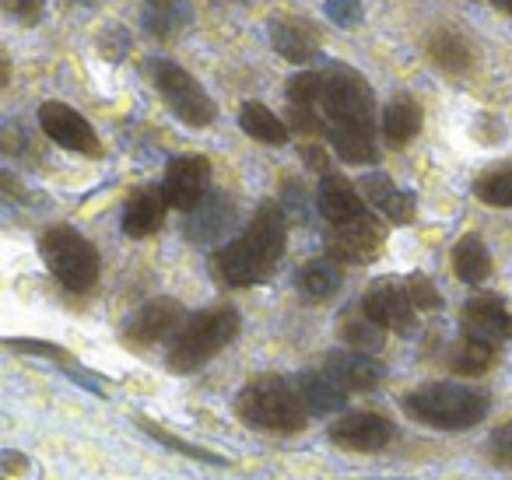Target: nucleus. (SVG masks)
Instances as JSON below:
<instances>
[{
    "instance_id": "1",
    "label": "nucleus",
    "mask_w": 512,
    "mask_h": 480,
    "mask_svg": "<svg viewBox=\"0 0 512 480\" xmlns=\"http://www.w3.org/2000/svg\"><path fill=\"white\" fill-rule=\"evenodd\" d=\"M285 239V207L274 204V200H264L256 207L246 232L214 256V274L228 288H253V284L267 281L274 274L278 260L285 256Z\"/></svg>"
},
{
    "instance_id": "2",
    "label": "nucleus",
    "mask_w": 512,
    "mask_h": 480,
    "mask_svg": "<svg viewBox=\"0 0 512 480\" xmlns=\"http://www.w3.org/2000/svg\"><path fill=\"white\" fill-rule=\"evenodd\" d=\"M235 410L249 428L271 431V435H295L306 428L309 417L295 386L281 375H260V379L246 382L235 400Z\"/></svg>"
},
{
    "instance_id": "3",
    "label": "nucleus",
    "mask_w": 512,
    "mask_h": 480,
    "mask_svg": "<svg viewBox=\"0 0 512 480\" xmlns=\"http://www.w3.org/2000/svg\"><path fill=\"white\" fill-rule=\"evenodd\" d=\"M491 400L481 389L460 386V382H428L404 396V410L421 424L446 431H463L484 421Z\"/></svg>"
},
{
    "instance_id": "4",
    "label": "nucleus",
    "mask_w": 512,
    "mask_h": 480,
    "mask_svg": "<svg viewBox=\"0 0 512 480\" xmlns=\"http://www.w3.org/2000/svg\"><path fill=\"white\" fill-rule=\"evenodd\" d=\"M235 333H239V312L232 305H214V309L197 312L172 340L169 368L179 375L197 372L200 365H207L214 354L232 344Z\"/></svg>"
},
{
    "instance_id": "5",
    "label": "nucleus",
    "mask_w": 512,
    "mask_h": 480,
    "mask_svg": "<svg viewBox=\"0 0 512 480\" xmlns=\"http://www.w3.org/2000/svg\"><path fill=\"white\" fill-rule=\"evenodd\" d=\"M39 253L46 260V270L64 284L67 291H88L99 281V249L71 225H53L39 239Z\"/></svg>"
},
{
    "instance_id": "6",
    "label": "nucleus",
    "mask_w": 512,
    "mask_h": 480,
    "mask_svg": "<svg viewBox=\"0 0 512 480\" xmlns=\"http://www.w3.org/2000/svg\"><path fill=\"white\" fill-rule=\"evenodd\" d=\"M327 88H323V109L330 116V127H362L372 130L376 116V95L369 81L348 64H330L323 71Z\"/></svg>"
},
{
    "instance_id": "7",
    "label": "nucleus",
    "mask_w": 512,
    "mask_h": 480,
    "mask_svg": "<svg viewBox=\"0 0 512 480\" xmlns=\"http://www.w3.org/2000/svg\"><path fill=\"white\" fill-rule=\"evenodd\" d=\"M151 78H155V88L162 95V102L186 123V127H207L214 123L218 109H214L211 95L204 92L197 78L190 71H183L172 60H151Z\"/></svg>"
},
{
    "instance_id": "8",
    "label": "nucleus",
    "mask_w": 512,
    "mask_h": 480,
    "mask_svg": "<svg viewBox=\"0 0 512 480\" xmlns=\"http://www.w3.org/2000/svg\"><path fill=\"white\" fill-rule=\"evenodd\" d=\"M39 127H43V134L50 137L53 144L74 151V155H88V158L102 155L99 134L92 130V123H88L78 109L67 106V102H43V106H39Z\"/></svg>"
},
{
    "instance_id": "9",
    "label": "nucleus",
    "mask_w": 512,
    "mask_h": 480,
    "mask_svg": "<svg viewBox=\"0 0 512 480\" xmlns=\"http://www.w3.org/2000/svg\"><path fill=\"white\" fill-rule=\"evenodd\" d=\"M207 186H211V162L204 155H179L165 169L162 197L176 211H193L207 197Z\"/></svg>"
},
{
    "instance_id": "10",
    "label": "nucleus",
    "mask_w": 512,
    "mask_h": 480,
    "mask_svg": "<svg viewBox=\"0 0 512 480\" xmlns=\"http://www.w3.org/2000/svg\"><path fill=\"white\" fill-rule=\"evenodd\" d=\"M460 330L467 340L498 347L505 337H512V316L505 312V302L498 295H491V291H477V295L467 298V305H463Z\"/></svg>"
},
{
    "instance_id": "11",
    "label": "nucleus",
    "mask_w": 512,
    "mask_h": 480,
    "mask_svg": "<svg viewBox=\"0 0 512 480\" xmlns=\"http://www.w3.org/2000/svg\"><path fill=\"white\" fill-rule=\"evenodd\" d=\"M362 316L372 319L376 326H383V330L407 333L414 323V302L407 295V284H397L393 277L376 281L362 298Z\"/></svg>"
},
{
    "instance_id": "12",
    "label": "nucleus",
    "mask_w": 512,
    "mask_h": 480,
    "mask_svg": "<svg viewBox=\"0 0 512 480\" xmlns=\"http://www.w3.org/2000/svg\"><path fill=\"white\" fill-rule=\"evenodd\" d=\"M183 305L176 298H151L148 305L134 312L123 326V340L134 347H148V344H158V340L172 337V333L183 326Z\"/></svg>"
},
{
    "instance_id": "13",
    "label": "nucleus",
    "mask_w": 512,
    "mask_h": 480,
    "mask_svg": "<svg viewBox=\"0 0 512 480\" xmlns=\"http://www.w3.org/2000/svg\"><path fill=\"white\" fill-rule=\"evenodd\" d=\"M379 246H383V228L372 214L351 221V225H337L327 235L330 260L337 263H372L379 256Z\"/></svg>"
},
{
    "instance_id": "14",
    "label": "nucleus",
    "mask_w": 512,
    "mask_h": 480,
    "mask_svg": "<svg viewBox=\"0 0 512 480\" xmlns=\"http://www.w3.org/2000/svg\"><path fill=\"white\" fill-rule=\"evenodd\" d=\"M323 375L344 389V393H369L386 379V368L372 354L362 351H330L323 358Z\"/></svg>"
},
{
    "instance_id": "15",
    "label": "nucleus",
    "mask_w": 512,
    "mask_h": 480,
    "mask_svg": "<svg viewBox=\"0 0 512 480\" xmlns=\"http://www.w3.org/2000/svg\"><path fill=\"white\" fill-rule=\"evenodd\" d=\"M330 438L351 452H379L390 445L393 421L383 414H372V410H358V414H344L341 421H334Z\"/></svg>"
},
{
    "instance_id": "16",
    "label": "nucleus",
    "mask_w": 512,
    "mask_h": 480,
    "mask_svg": "<svg viewBox=\"0 0 512 480\" xmlns=\"http://www.w3.org/2000/svg\"><path fill=\"white\" fill-rule=\"evenodd\" d=\"M267 36H271V46L278 57L292 60V64H309V60L320 53V39H316L313 29L299 22L292 15H274L267 22Z\"/></svg>"
},
{
    "instance_id": "17",
    "label": "nucleus",
    "mask_w": 512,
    "mask_h": 480,
    "mask_svg": "<svg viewBox=\"0 0 512 480\" xmlns=\"http://www.w3.org/2000/svg\"><path fill=\"white\" fill-rule=\"evenodd\" d=\"M316 204H320V214L330 221V225H351V221L365 218V204L355 193V186L344 176L330 172V176L320 179V193H316Z\"/></svg>"
},
{
    "instance_id": "18",
    "label": "nucleus",
    "mask_w": 512,
    "mask_h": 480,
    "mask_svg": "<svg viewBox=\"0 0 512 480\" xmlns=\"http://www.w3.org/2000/svg\"><path fill=\"white\" fill-rule=\"evenodd\" d=\"M232 221H235L232 197H225V193H207L190 211V218H186V235H190L193 242H214L232 228Z\"/></svg>"
},
{
    "instance_id": "19",
    "label": "nucleus",
    "mask_w": 512,
    "mask_h": 480,
    "mask_svg": "<svg viewBox=\"0 0 512 480\" xmlns=\"http://www.w3.org/2000/svg\"><path fill=\"white\" fill-rule=\"evenodd\" d=\"M362 197L369 200L379 214H386L393 225H407V221H414V193L393 186V179L383 176V172L362 176Z\"/></svg>"
},
{
    "instance_id": "20",
    "label": "nucleus",
    "mask_w": 512,
    "mask_h": 480,
    "mask_svg": "<svg viewBox=\"0 0 512 480\" xmlns=\"http://www.w3.org/2000/svg\"><path fill=\"white\" fill-rule=\"evenodd\" d=\"M421 106H418V99L414 95H407V92H400V95H393L390 102H386V109H383V134H386V141L393 144V148H404V144H411L414 137H418V130H421Z\"/></svg>"
},
{
    "instance_id": "21",
    "label": "nucleus",
    "mask_w": 512,
    "mask_h": 480,
    "mask_svg": "<svg viewBox=\"0 0 512 480\" xmlns=\"http://www.w3.org/2000/svg\"><path fill=\"white\" fill-rule=\"evenodd\" d=\"M162 218H165L162 190H137L127 200V207H123V232L130 239H144V235H155L162 228Z\"/></svg>"
},
{
    "instance_id": "22",
    "label": "nucleus",
    "mask_w": 512,
    "mask_h": 480,
    "mask_svg": "<svg viewBox=\"0 0 512 480\" xmlns=\"http://www.w3.org/2000/svg\"><path fill=\"white\" fill-rule=\"evenodd\" d=\"M292 386H295V393H299L302 407H306L309 414H316V417H327V414H334V410H341L344 396H348L341 386H337V382H330L323 372H299L292 379Z\"/></svg>"
},
{
    "instance_id": "23",
    "label": "nucleus",
    "mask_w": 512,
    "mask_h": 480,
    "mask_svg": "<svg viewBox=\"0 0 512 480\" xmlns=\"http://www.w3.org/2000/svg\"><path fill=\"white\" fill-rule=\"evenodd\" d=\"M428 57L449 74H467L474 67V46L463 32L456 29H439L428 39Z\"/></svg>"
},
{
    "instance_id": "24",
    "label": "nucleus",
    "mask_w": 512,
    "mask_h": 480,
    "mask_svg": "<svg viewBox=\"0 0 512 480\" xmlns=\"http://www.w3.org/2000/svg\"><path fill=\"white\" fill-rule=\"evenodd\" d=\"M239 127L246 137H253L260 144H271V148H281L288 141V123L281 116H274L264 102H242Z\"/></svg>"
},
{
    "instance_id": "25",
    "label": "nucleus",
    "mask_w": 512,
    "mask_h": 480,
    "mask_svg": "<svg viewBox=\"0 0 512 480\" xmlns=\"http://www.w3.org/2000/svg\"><path fill=\"white\" fill-rule=\"evenodd\" d=\"M341 284H344V274L334 260H309V263H302L299 274H295V288H299L309 302H323V298L337 295Z\"/></svg>"
},
{
    "instance_id": "26",
    "label": "nucleus",
    "mask_w": 512,
    "mask_h": 480,
    "mask_svg": "<svg viewBox=\"0 0 512 480\" xmlns=\"http://www.w3.org/2000/svg\"><path fill=\"white\" fill-rule=\"evenodd\" d=\"M453 270H456V277H460L463 284H484L488 281V274H491V253H488V246H484V239L481 235H463L460 242H456V249H453Z\"/></svg>"
},
{
    "instance_id": "27",
    "label": "nucleus",
    "mask_w": 512,
    "mask_h": 480,
    "mask_svg": "<svg viewBox=\"0 0 512 480\" xmlns=\"http://www.w3.org/2000/svg\"><path fill=\"white\" fill-rule=\"evenodd\" d=\"M330 144H334L337 158H344L348 165L376 162V137H372V130H362V127H330Z\"/></svg>"
},
{
    "instance_id": "28",
    "label": "nucleus",
    "mask_w": 512,
    "mask_h": 480,
    "mask_svg": "<svg viewBox=\"0 0 512 480\" xmlns=\"http://www.w3.org/2000/svg\"><path fill=\"white\" fill-rule=\"evenodd\" d=\"M474 197L488 207H512V162L481 172L474 179Z\"/></svg>"
},
{
    "instance_id": "29",
    "label": "nucleus",
    "mask_w": 512,
    "mask_h": 480,
    "mask_svg": "<svg viewBox=\"0 0 512 480\" xmlns=\"http://www.w3.org/2000/svg\"><path fill=\"white\" fill-rule=\"evenodd\" d=\"M491 361H495V347L477 344V340H467V337H463L460 344L453 347V354H449V368H453L456 375H467V379L484 375L491 368Z\"/></svg>"
},
{
    "instance_id": "30",
    "label": "nucleus",
    "mask_w": 512,
    "mask_h": 480,
    "mask_svg": "<svg viewBox=\"0 0 512 480\" xmlns=\"http://www.w3.org/2000/svg\"><path fill=\"white\" fill-rule=\"evenodd\" d=\"M141 15H144L148 36L169 39L179 22V15H183V8H179V0H141Z\"/></svg>"
},
{
    "instance_id": "31",
    "label": "nucleus",
    "mask_w": 512,
    "mask_h": 480,
    "mask_svg": "<svg viewBox=\"0 0 512 480\" xmlns=\"http://www.w3.org/2000/svg\"><path fill=\"white\" fill-rule=\"evenodd\" d=\"M344 344H351V351H362V354H372L383 347V326H376L372 319L365 316H351L341 330Z\"/></svg>"
},
{
    "instance_id": "32",
    "label": "nucleus",
    "mask_w": 512,
    "mask_h": 480,
    "mask_svg": "<svg viewBox=\"0 0 512 480\" xmlns=\"http://www.w3.org/2000/svg\"><path fill=\"white\" fill-rule=\"evenodd\" d=\"M137 424H141V428L148 431V435L155 438L158 445H165V449H172V452H183L186 459H200V463H214V466H221V463H225V459H221V456H214V452H207V449H200V445L183 442V438H176V435H169V431H162L155 421H148V417H137Z\"/></svg>"
},
{
    "instance_id": "33",
    "label": "nucleus",
    "mask_w": 512,
    "mask_h": 480,
    "mask_svg": "<svg viewBox=\"0 0 512 480\" xmlns=\"http://www.w3.org/2000/svg\"><path fill=\"white\" fill-rule=\"evenodd\" d=\"M323 88H327V78L316 71H302L288 81V102L299 109H313L316 102H323Z\"/></svg>"
},
{
    "instance_id": "34",
    "label": "nucleus",
    "mask_w": 512,
    "mask_h": 480,
    "mask_svg": "<svg viewBox=\"0 0 512 480\" xmlns=\"http://www.w3.org/2000/svg\"><path fill=\"white\" fill-rule=\"evenodd\" d=\"M407 295H411L414 309H421V312H435L442 305L439 288H435L432 277H425V274H411V277H407Z\"/></svg>"
},
{
    "instance_id": "35",
    "label": "nucleus",
    "mask_w": 512,
    "mask_h": 480,
    "mask_svg": "<svg viewBox=\"0 0 512 480\" xmlns=\"http://www.w3.org/2000/svg\"><path fill=\"white\" fill-rule=\"evenodd\" d=\"M323 11L341 29H355L362 22V0H323Z\"/></svg>"
},
{
    "instance_id": "36",
    "label": "nucleus",
    "mask_w": 512,
    "mask_h": 480,
    "mask_svg": "<svg viewBox=\"0 0 512 480\" xmlns=\"http://www.w3.org/2000/svg\"><path fill=\"white\" fill-rule=\"evenodd\" d=\"M488 456H491V463L512 470V421L495 428V435L488 438Z\"/></svg>"
},
{
    "instance_id": "37",
    "label": "nucleus",
    "mask_w": 512,
    "mask_h": 480,
    "mask_svg": "<svg viewBox=\"0 0 512 480\" xmlns=\"http://www.w3.org/2000/svg\"><path fill=\"white\" fill-rule=\"evenodd\" d=\"M15 351H29V354H43V358H53V361H71V354L57 344H46V340H8Z\"/></svg>"
},
{
    "instance_id": "38",
    "label": "nucleus",
    "mask_w": 512,
    "mask_h": 480,
    "mask_svg": "<svg viewBox=\"0 0 512 480\" xmlns=\"http://www.w3.org/2000/svg\"><path fill=\"white\" fill-rule=\"evenodd\" d=\"M4 11H8V15H15L18 22L36 25L39 15H43V0H4Z\"/></svg>"
},
{
    "instance_id": "39",
    "label": "nucleus",
    "mask_w": 512,
    "mask_h": 480,
    "mask_svg": "<svg viewBox=\"0 0 512 480\" xmlns=\"http://www.w3.org/2000/svg\"><path fill=\"white\" fill-rule=\"evenodd\" d=\"M288 127H295L299 134H320L323 123H320V116H316L313 109L292 106V113H288Z\"/></svg>"
},
{
    "instance_id": "40",
    "label": "nucleus",
    "mask_w": 512,
    "mask_h": 480,
    "mask_svg": "<svg viewBox=\"0 0 512 480\" xmlns=\"http://www.w3.org/2000/svg\"><path fill=\"white\" fill-rule=\"evenodd\" d=\"M302 162L309 165V169H316L320 176H330V162H327V151L316 148V144H306L302 148Z\"/></svg>"
},
{
    "instance_id": "41",
    "label": "nucleus",
    "mask_w": 512,
    "mask_h": 480,
    "mask_svg": "<svg viewBox=\"0 0 512 480\" xmlns=\"http://www.w3.org/2000/svg\"><path fill=\"white\" fill-rule=\"evenodd\" d=\"M71 4H78V8H99L102 0H71Z\"/></svg>"
},
{
    "instance_id": "42",
    "label": "nucleus",
    "mask_w": 512,
    "mask_h": 480,
    "mask_svg": "<svg viewBox=\"0 0 512 480\" xmlns=\"http://www.w3.org/2000/svg\"><path fill=\"white\" fill-rule=\"evenodd\" d=\"M495 8H502V11H509V15H512V0H495Z\"/></svg>"
}]
</instances>
